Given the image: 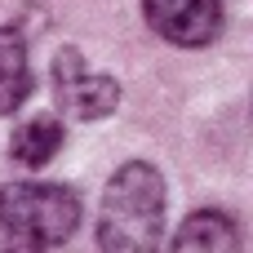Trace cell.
<instances>
[{
  "mask_svg": "<svg viewBox=\"0 0 253 253\" xmlns=\"http://www.w3.org/2000/svg\"><path fill=\"white\" fill-rule=\"evenodd\" d=\"M169 253H240V227L222 209H200L178 227Z\"/></svg>",
  "mask_w": 253,
  "mask_h": 253,
  "instance_id": "cell-5",
  "label": "cell"
},
{
  "mask_svg": "<svg viewBox=\"0 0 253 253\" xmlns=\"http://www.w3.org/2000/svg\"><path fill=\"white\" fill-rule=\"evenodd\" d=\"M53 84H58V98L62 107L76 116V120H102L120 107V84L102 71H89L84 58L76 49H62L58 62H53Z\"/></svg>",
  "mask_w": 253,
  "mask_h": 253,
  "instance_id": "cell-3",
  "label": "cell"
},
{
  "mask_svg": "<svg viewBox=\"0 0 253 253\" xmlns=\"http://www.w3.org/2000/svg\"><path fill=\"white\" fill-rule=\"evenodd\" d=\"M31 98V58L27 40L13 27H0V116H13Z\"/></svg>",
  "mask_w": 253,
  "mask_h": 253,
  "instance_id": "cell-6",
  "label": "cell"
},
{
  "mask_svg": "<svg viewBox=\"0 0 253 253\" xmlns=\"http://www.w3.org/2000/svg\"><path fill=\"white\" fill-rule=\"evenodd\" d=\"M58 147H62V125H58L53 116H36V120H27V125L13 133L9 156H13L18 165H27V169H40V165H49V160L58 156Z\"/></svg>",
  "mask_w": 253,
  "mask_h": 253,
  "instance_id": "cell-7",
  "label": "cell"
},
{
  "mask_svg": "<svg viewBox=\"0 0 253 253\" xmlns=\"http://www.w3.org/2000/svg\"><path fill=\"white\" fill-rule=\"evenodd\" d=\"M165 231V178L160 169L129 160L111 173L98 209L102 253H156Z\"/></svg>",
  "mask_w": 253,
  "mask_h": 253,
  "instance_id": "cell-1",
  "label": "cell"
},
{
  "mask_svg": "<svg viewBox=\"0 0 253 253\" xmlns=\"http://www.w3.org/2000/svg\"><path fill=\"white\" fill-rule=\"evenodd\" d=\"M80 227V196L71 187L9 182L0 187V236L4 253H44Z\"/></svg>",
  "mask_w": 253,
  "mask_h": 253,
  "instance_id": "cell-2",
  "label": "cell"
},
{
  "mask_svg": "<svg viewBox=\"0 0 253 253\" xmlns=\"http://www.w3.org/2000/svg\"><path fill=\"white\" fill-rule=\"evenodd\" d=\"M142 13L147 27L178 49H200L222 27V0H142Z\"/></svg>",
  "mask_w": 253,
  "mask_h": 253,
  "instance_id": "cell-4",
  "label": "cell"
}]
</instances>
